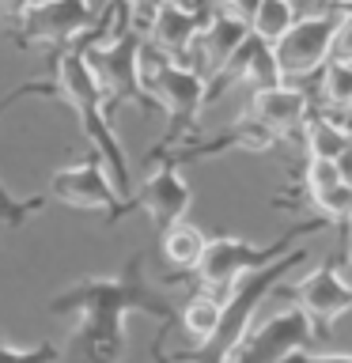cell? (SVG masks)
I'll use <instances>...</instances> for the list:
<instances>
[{
    "label": "cell",
    "mask_w": 352,
    "mask_h": 363,
    "mask_svg": "<svg viewBox=\"0 0 352 363\" xmlns=\"http://www.w3.org/2000/svg\"><path fill=\"white\" fill-rule=\"evenodd\" d=\"M148 87H152L170 110H193L204 95V84H201L197 68H178V65H167V61H159V68L148 72Z\"/></svg>",
    "instance_id": "9"
},
{
    "label": "cell",
    "mask_w": 352,
    "mask_h": 363,
    "mask_svg": "<svg viewBox=\"0 0 352 363\" xmlns=\"http://www.w3.org/2000/svg\"><path fill=\"white\" fill-rule=\"evenodd\" d=\"M209 4H220V8H231L235 0H209Z\"/></svg>",
    "instance_id": "26"
},
{
    "label": "cell",
    "mask_w": 352,
    "mask_h": 363,
    "mask_svg": "<svg viewBox=\"0 0 352 363\" xmlns=\"http://www.w3.org/2000/svg\"><path fill=\"white\" fill-rule=\"evenodd\" d=\"M250 38V27L243 16L235 11H220L204 23V30L197 34V53H201V68H227V61L238 53V45Z\"/></svg>",
    "instance_id": "7"
},
{
    "label": "cell",
    "mask_w": 352,
    "mask_h": 363,
    "mask_svg": "<svg viewBox=\"0 0 352 363\" xmlns=\"http://www.w3.org/2000/svg\"><path fill=\"white\" fill-rule=\"evenodd\" d=\"M303 136H307V155L311 159H334L348 140V129L329 118H307L303 121Z\"/></svg>",
    "instance_id": "16"
},
{
    "label": "cell",
    "mask_w": 352,
    "mask_h": 363,
    "mask_svg": "<svg viewBox=\"0 0 352 363\" xmlns=\"http://www.w3.org/2000/svg\"><path fill=\"white\" fill-rule=\"evenodd\" d=\"M334 23H337V11L299 16L273 42V61H277L280 79H303L322 72V65L334 57Z\"/></svg>",
    "instance_id": "1"
},
{
    "label": "cell",
    "mask_w": 352,
    "mask_h": 363,
    "mask_svg": "<svg viewBox=\"0 0 352 363\" xmlns=\"http://www.w3.org/2000/svg\"><path fill=\"white\" fill-rule=\"evenodd\" d=\"M334 57L337 61H352V8L337 11L334 23Z\"/></svg>",
    "instance_id": "20"
},
{
    "label": "cell",
    "mask_w": 352,
    "mask_h": 363,
    "mask_svg": "<svg viewBox=\"0 0 352 363\" xmlns=\"http://www.w3.org/2000/svg\"><path fill=\"white\" fill-rule=\"evenodd\" d=\"M295 19H299V4L295 0H258L254 11L246 16V27L258 42L273 45Z\"/></svg>",
    "instance_id": "12"
},
{
    "label": "cell",
    "mask_w": 352,
    "mask_h": 363,
    "mask_svg": "<svg viewBox=\"0 0 352 363\" xmlns=\"http://www.w3.org/2000/svg\"><path fill=\"white\" fill-rule=\"evenodd\" d=\"M61 84H65L68 102H76V106H84V110L99 99V76L84 57H65L61 61Z\"/></svg>",
    "instance_id": "14"
},
{
    "label": "cell",
    "mask_w": 352,
    "mask_h": 363,
    "mask_svg": "<svg viewBox=\"0 0 352 363\" xmlns=\"http://www.w3.org/2000/svg\"><path fill=\"white\" fill-rule=\"evenodd\" d=\"M53 359H57V348H50V345L42 352H19V348L0 345V363H53Z\"/></svg>",
    "instance_id": "21"
},
{
    "label": "cell",
    "mask_w": 352,
    "mask_h": 363,
    "mask_svg": "<svg viewBox=\"0 0 352 363\" xmlns=\"http://www.w3.org/2000/svg\"><path fill=\"white\" fill-rule=\"evenodd\" d=\"M322 99H326V106L337 110V113L352 110V61L329 57L322 65Z\"/></svg>",
    "instance_id": "17"
},
{
    "label": "cell",
    "mask_w": 352,
    "mask_h": 363,
    "mask_svg": "<svg viewBox=\"0 0 352 363\" xmlns=\"http://www.w3.org/2000/svg\"><path fill=\"white\" fill-rule=\"evenodd\" d=\"M144 8H159V4H167V0H141Z\"/></svg>",
    "instance_id": "25"
},
{
    "label": "cell",
    "mask_w": 352,
    "mask_h": 363,
    "mask_svg": "<svg viewBox=\"0 0 352 363\" xmlns=\"http://www.w3.org/2000/svg\"><path fill=\"white\" fill-rule=\"evenodd\" d=\"M204 242H209V238L201 235V227L178 220V223H170L167 235H163V257L178 269H193L204 254Z\"/></svg>",
    "instance_id": "13"
},
{
    "label": "cell",
    "mask_w": 352,
    "mask_h": 363,
    "mask_svg": "<svg viewBox=\"0 0 352 363\" xmlns=\"http://www.w3.org/2000/svg\"><path fill=\"white\" fill-rule=\"evenodd\" d=\"M250 118H254V125H261V129L277 140V136H288L295 129H303V121H307V99H303V91H295L288 84V79H280V84H273V87L254 91Z\"/></svg>",
    "instance_id": "5"
},
{
    "label": "cell",
    "mask_w": 352,
    "mask_h": 363,
    "mask_svg": "<svg viewBox=\"0 0 352 363\" xmlns=\"http://www.w3.org/2000/svg\"><path fill=\"white\" fill-rule=\"evenodd\" d=\"M299 363H352V352H322V356H303Z\"/></svg>",
    "instance_id": "23"
},
{
    "label": "cell",
    "mask_w": 352,
    "mask_h": 363,
    "mask_svg": "<svg viewBox=\"0 0 352 363\" xmlns=\"http://www.w3.org/2000/svg\"><path fill=\"white\" fill-rule=\"evenodd\" d=\"M197 11L182 8L178 0H167V4L152 8V42L163 45L167 53H182L197 42Z\"/></svg>",
    "instance_id": "10"
},
{
    "label": "cell",
    "mask_w": 352,
    "mask_h": 363,
    "mask_svg": "<svg viewBox=\"0 0 352 363\" xmlns=\"http://www.w3.org/2000/svg\"><path fill=\"white\" fill-rule=\"evenodd\" d=\"M53 197L65 204H79V208H114V186L102 174V167L84 163V167H68L53 174Z\"/></svg>",
    "instance_id": "6"
},
{
    "label": "cell",
    "mask_w": 352,
    "mask_h": 363,
    "mask_svg": "<svg viewBox=\"0 0 352 363\" xmlns=\"http://www.w3.org/2000/svg\"><path fill=\"white\" fill-rule=\"evenodd\" d=\"M220 314H224V299H216V295H193L186 303V314H182V322H186V333L204 345V340L216 337V329H220Z\"/></svg>",
    "instance_id": "15"
},
{
    "label": "cell",
    "mask_w": 352,
    "mask_h": 363,
    "mask_svg": "<svg viewBox=\"0 0 352 363\" xmlns=\"http://www.w3.org/2000/svg\"><path fill=\"white\" fill-rule=\"evenodd\" d=\"M31 0H0V11H27Z\"/></svg>",
    "instance_id": "24"
},
{
    "label": "cell",
    "mask_w": 352,
    "mask_h": 363,
    "mask_svg": "<svg viewBox=\"0 0 352 363\" xmlns=\"http://www.w3.org/2000/svg\"><path fill=\"white\" fill-rule=\"evenodd\" d=\"M341 4H348V8H352V0H341Z\"/></svg>",
    "instance_id": "27"
},
{
    "label": "cell",
    "mask_w": 352,
    "mask_h": 363,
    "mask_svg": "<svg viewBox=\"0 0 352 363\" xmlns=\"http://www.w3.org/2000/svg\"><path fill=\"white\" fill-rule=\"evenodd\" d=\"M311 340H314V322L299 306H288V311L273 314L258 333H250V340H238L224 363H280L292 359Z\"/></svg>",
    "instance_id": "2"
},
{
    "label": "cell",
    "mask_w": 352,
    "mask_h": 363,
    "mask_svg": "<svg viewBox=\"0 0 352 363\" xmlns=\"http://www.w3.org/2000/svg\"><path fill=\"white\" fill-rule=\"evenodd\" d=\"M348 284H352V277H348Z\"/></svg>",
    "instance_id": "28"
},
{
    "label": "cell",
    "mask_w": 352,
    "mask_h": 363,
    "mask_svg": "<svg viewBox=\"0 0 352 363\" xmlns=\"http://www.w3.org/2000/svg\"><path fill=\"white\" fill-rule=\"evenodd\" d=\"M334 167H337V174H341V182H345V186L352 189V136L345 140V147H341V152L334 155Z\"/></svg>",
    "instance_id": "22"
},
{
    "label": "cell",
    "mask_w": 352,
    "mask_h": 363,
    "mask_svg": "<svg viewBox=\"0 0 352 363\" xmlns=\"http://www.w3.org/2000/svg\"><path fill=\"white\" fill-rule=\"evenodd\" d=\"M141 201H144V208L152 212V220H155V223L170 227V223H178L182 216H186L189 201H193V193H189L186 178H182L178 170L163 167L159 174H152V178L144 182Z\"/></svg>",
    "instance_id": "8"
},
{
    "label": "cell",
    "mask_w": 352,
    "mask_h": 363,
    "mask_svg": "<svg viewBox=\"0 0 352 363\" xmlns=\"http://www.w3.org/2000/svg\"><path fill=\"white\" fill-rule=\"evenodd\" d=\"M295 306H299L314 325H329V322H337L341 314L352 311V284L345 277H337L329 265H318L295 284Z\"/></svg>",
    "instance_id": "4"
},
{
    "label": "cell",
    "mask_w": 352,
    "mask_h": 363,
    "mask_svg": "<svg viewBox=\"0 0 352 363\" xmlns=\"http://www.w3.org/2000/svg\"><path fill=\"white\" fill-rule=\"evenodd\" d=\"M341 174H337V167H334V159H307V193H322L329 186H337Z\"/></svg>",
    "instance_id": "19"
},
{
    "label": "cell",
    "mask_w": 352,
    "mask_h": 363,
    "mask_svg": "<svg viewBox=\"0 0 352 363\" xmlns=\"http://www.w3.org/2000/svg\"><path fill=\"white\" fill-rule=\"evenodd\" d=\"M277 254H284V246H254V242H243V238H209L204 242V254L193 269L204 288H220L227 291L231 284L243 277V272L258 269V265H269Z\"/></svg>",
    "instance_id": "3"
},
{
    "label": "cell",
    "mask_w": 352,
    "mask_h": 363,
    "mask_svg": "<svg viewBox=\"0 0 352 363\" xmlns=\"http://www.w3.org/2000/svg\"><path fill=\"white\" fill-rule=\"evenodd\" d=\"M311 201H314V208L322 216H329V220H348V216H352V189L345 186V182H337V186L314 193Z\"/></svg>",
    "instance_id": "18"
},
{
    "label": "cell",
    "mask_w": 352,
    "mask_h": 363,
    "mask_svg": "<svg viewBox=\"0 0 352 363\" xmlns=\"http://www.w3.org/2000/svg\"><path fill=\"white\" fill-rule=\"evenodd\" d=\"M91 23V11L84 0H45L34 11V34L38 38H72Z\"/></svg>",
    "instance_id": "11"
}]
</instances>
